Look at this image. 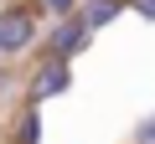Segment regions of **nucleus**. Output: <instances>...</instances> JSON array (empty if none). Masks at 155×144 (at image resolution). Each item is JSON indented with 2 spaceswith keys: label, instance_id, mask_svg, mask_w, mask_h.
Returning <instances> with one entry per match:
<instances>
[{
  "label": "nucleus",
  "instance_id": "obj_1",
  "mask_svg": "<svg viewBox=\"0 0 155 144\" xmlns=\"http://www.w3.org/2000/svg\"><path fill=\"white\" fill-rule=\"evenodd\" d=\"M31 41H36V11L31 5H5L0 11V62L31 52Z\"/></svg>",
  "mask_w": 155,
  "mask_h": 144
},
{
  "label": "nucleus",
  "instance_id": "obj_2",
  "mask_svg": "<svg viewBox=\"0 0 155 144\" xmlns=\"http://www.w3.org/2000/svg\"><path fill=\"white\" fill-rule=\"evenodd\" d=\"M88 36H93V26H88V16L83 11H72V16H62V21H52V36H47V57H78V52H88Z\"/></svg>",
  "mask_w": 155,
  "mask_h": 144
},
{
  "label": "nucleus",
  "instance_id": "obj_3",
  "mask_svg": "<svg viewBox=\"0 0 155 144\" xmlns=\"http://www.w3.org/2000/svg\"><path fill=\"white\" fill-rule=\"evenodd\" d=\"M72 88V62L67 57H47L41 67H36V77L26 83V103H52V98H62Z\"/></svg>",
  "mask_w": 155,
  "mask_h": 144
},
{
  "label": "nucleus",
  "instance_id": "obj_4",
  "mask_svg": "<svg viewBox=\"0 0 155 144\" xmlns=\"http://www.w3.org/2000/svg\"><path fill=\"white\" fill-rule=\"evenodd\" d=\"M124 11H129V0H83V16H88V26H93V31L114 26Z\"/></svg>",
  "mask_w": 155,
  "mask_h": 144
},
{
  "label": "nucleus",
  "instance_id": "obj_5",
  "mask_svg": "<svg viewBox=\"0 0 155 144\" xmlns=\"http://www.w3.org/2000/svg\"><path fill=\"white\" fill-rule=\"evenodd\" d=\"M41 103H31L26 113H21V124H16V144H41V113H36Z\"/></svg>",
  "mask_w": 155,
  "mask_h": 144
},
{
  "label": "nucleus",
  "instance_id": "obj_6",
  "mask_svg": "<svg viewBox=\"0 0 155 144\" xmlns=\"http://www.w3.org/2000/svg\"><path fill=\"white\" fill-rule=\"evenodd\" d=\"M129 144H155V113H145V118L134 124V134H129Z\"/></svg>",
  "mask_w": 155,
  "mask_h": 144
},
{
  "label": "nucleus",
  "instance_id": "obj_7",
  "mask_svg": "<svg viewBox=\"0 0 155 144\" xmlns=\"http://www.w3.org/2000/svg\"><path fill=\"white\" fill-rule=\"evenodd\" d=\"M41 11L52 16V21H62V16H72V11H83L78 0H41Z\"/></svg>",
  "mask_w": 155,
  "mask_h": 144
},
{
  "label": "nucleus",
  "instance_id": "obj_8",
  "mask_svg": "<svg viewBox=\"0 0 155 144\" xmlns=\"http://www.w3.org/2000/svg\"><path fill=\"white\" fill-rule=\"evenodd\" d=\"M129 11H134L140 21H155V0H129Z\"/></svg>",
  "mask_w": 155,
  "mask_h": 144
}]
</instances>
